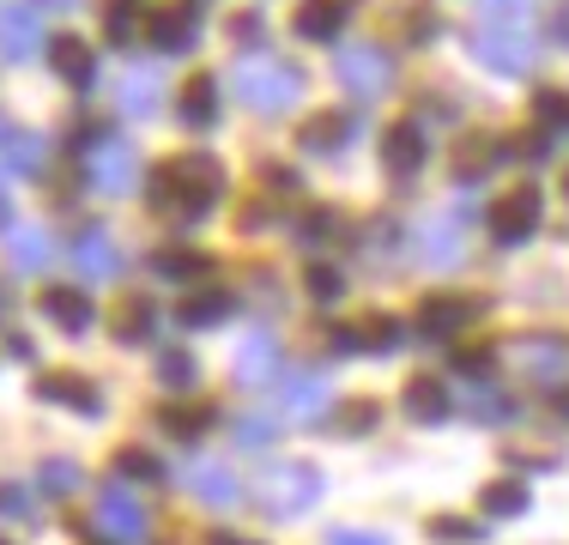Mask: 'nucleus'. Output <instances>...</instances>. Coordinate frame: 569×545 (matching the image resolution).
Returning a JSON list of instances; mask_svg holds the SVG:
<instances>
[{"mask_svg":"<svg viewBox=\"0 0 569 545\" xmlns=\"http://www.w3.org/2000/svg\"><path fill=\"white\" fill-rule=\"evenodd\" d=\"M224 195V164L212 152H188L152 170V212H164L170 225H200Z\"/></svg>","mask_w":569,"mask_h":545,"instance_id":"obj_1","label":"nucleus"},{"mask_svg":"<svg viewBox=\"0 0 569 545\" xmlns=\"http://www.w3.org/2000/svg\"><path fill=\"white\" fill-rule=\"evenodd\" d=\"M230 91H237L254 116H284V109H297V98L309 91V79H303V67L273 61V54H242V61L230 67Z\"/></svg>","mask_w":569,"mask_h":545,"instance_id":"obj_2","label":"nucleus"},{"mask_svg":"<svg viewBox=\"0 0 569 545\" xmlns=\"http://www.w3.org/2000/svg\"><path fill=\"white\" fill-rule=\"evenodd\" d=\"M249 503L261 515H273V522H297L303 509L321 503V467H309V460H279L273 473H261V479L249 485Z\"/></svg>","mask_w":569,"mask_h":545,"instance_id":"obj_3","label":"nucleus"},{"mask_svg":"<svg viewBox=\"0 0 569 545\" xmlns=\"http://www.w3.org/2000/svg\"><path fill=\"white\" fill-rule=\"evenodd\" d=\"M333 79H340L358 103H376L388 86H395V54H388L382 43H346L340 54H333Z\"/></svg>","mask_w":569,"mask_h":545,"instance_id":"obj_4","label":"nucleus"},{"mask_svg":"<svg viewBox=\"0 0 569 545\" xmlns=\"http://www.w3.org/2000/svg\"><path fill=\"white\" fill-rule=\"evenodd\" d=\"M472 54H479L491 73H503V79H521V73H533L539 67V49L527 31H497V24H485V31H472Z\"/></svg>","mask_w":569,"mask_h":545,"instance_id":"obj_5","label":"nucleus"},{"mask_svg":"<svg viewBox=\"0 0 569 545\" xmlns=\"http://www.w3.org/2000/svg\"><path fill=\"white\" fill-rule=\"evenodd\" d=\"M86 182L98 188V195H133V182H140V152H133L128 140L86 146Z\"/></svg>","mask_w":569,"mask_h":545,"instance_id":"obj_6","label":"nucleus"},{"mask_svg":"<svg viewBox=\"0 0 569 545\" xmlns=\"http://www.w3.org/2000/svg\"><path fill=\"white\" fill-rule=\"evenodd\" d=\"M539 218H546V195L539 188H509V195L491 200V237L515 249V242H527L539 230Z\"/></svg>","mask_w":569,"mask_h":545,"instance_id":"obj_7","label":"nucleus"},{"mask_svg":"<svg viewBox=\"0 0 569 545\" xmlns=\"http://www.w3.org/2000/svg\"><path fill=\"white\" fill-rule=\"evenodd\" d=\"M91 522H98V539L103 545H140L146 539V509H140V497H133V490H121V485H103Z\"/></svg>","mask_w":569,"mask_h":545,"instance_id":"obj_8","label":"nucleus"},{"mask_svg":"<svg viewBox=\"0 0 569 545\" xmlns=\"http://www.w3.org/2000/svg\"><path fill=\"white\" fill-rule=\"evenodd\" d=\"M515 370L539 388H569V339L563 334H533L515 346Z\"/></svg>","mask_w":569,"mask_h":545,"instance_id":"obj_9","label":"nucleus"},{"mask_svg":"<svg viewBox=\"0 0 569 545\" xmlns=\"http://www.w3.org/2000/svg\"><path fill=\"white\" fill-rule=\"evenodd\" d=\"M479 316H485L479 297H455V291H442V297H425V309H418V334H425V339H455L460 327H472Z\"/></svg>","mask_w":569,"mask_h":545,"instance_id":"obj_10","label":"nucleus"},{"mask_svg":"<svg viewBox=\"0 0 569 545\" xmlns=\"http://www.w3.org/2000/svg\"><path fill=\"white\" fill-rule=\"evenodd\" d=\"M37 49H43V19H37V7L12 0V7L0 12V54L19 67V61H37Z\"/></svg>","mask_w":569,"mask_h":545,"instance_id":"obj_11","label":"nucleus"},{"mask_svg":"<svg viewBox=\"0 0 569 545\" xmlns=\"http://www.w3.org/2000/svg\"><path fill=\"white\" fill-rule=\"evenodd\" d=\"M406 346V321L395 316H370L363 327H333V351H400Z\"/></svg>","mask_w":569,"mask_h":545,"instance_id":"obj_12","label":"nucleus"},{"mask_svg":"<svg viewBox=\"0 0 569 545\" xmlns=\"http://www.w3.org/2000/svg\"><path fill=\"white\" fill-rule=\"evenodd\" d=\"M351 133H358V116H346V109H321V116H309L303 128H297V146L333 158V152H346Z\"/></svg>","mask_w":569,"mask_h":545,"instance_id":"obj_13","label":"nucleus"},{"mask_svg":"<svg viewBox=\"0 0 569 545\" xmlns=\"http://www.w3.org/2000/svg\"><path fill=\"white\" fill-rule=\"evenodd\" d=\"M273 376H279V339L267 334V327H254V334L237 346V382L242 388H267Z\"/></svg>","mask_w":569,"mask_h":545,"instance_id":"obj_14","label":"nucleus"},{"mask_svg":"<svg viewBox=\"0 0 569 545\" xmlns=\"http://www.w3.org/2000/svg\"><path fill=\"white\" fill-rule=\"evenodd\" d=\"M425 158H430V146H425V128L418 121H400V128H388V140H382V164H388V176H418L425 170Z\"/></svg>","mask_w":569,"mask_h":545,"instance_id":"obj_15","label":"nucleus"},{"mask_svg":"<svg viewBox=\"0 0 569 545\" xmlns=\"http://www.w3.org/2000/svg\"><path fill=\"white\" fill-rule=\"evenodd\" d=\"M291 31L303 37V43H333V37L346 31V0H297Z\"/></svg>","mask_w":569,"mask_h":545,"instance_id":"obj_16","label":"nucleus"},{"mask_svg":"<svg viewBox=\"0 0 569 545\" xmlns=\"http://www.w3.org/2000/svg\"><path fill=\"white\" fill-rule=\"evenodd\" d=\"M449 406H455V394L442 388L437 376H412V382H406V394H400V413L412 418V425H442Z\"/></svg>","mask_w":569,"mask_h":545,"instance_id":"obj_17","label":"nucleus"},{"mask_svg":"<svg viewBox=\"0 0 569 545\" xmlns=\"http://www.w3.org/2000/svg\"><path fill=\"white\" fill-rule=\"evenodd\" d=\"M188 490H194L207 509H237L242 503V479L230 467H219V460H200V467H188Z\"/></svg>","mask_w":569,"mask_h":545,"instance_id":"obj_18","label":"nucleus"},{"mask_svg":"<svg viewBox=\"0 0 569 545\" xmlns=\"http://www.w3.org/2000/svg\"><path fill=\"white\" fill-rule=\"evenodd\" d=\"M503 158H515L509 140H485V133H479V140H460V146H455V182L472 188L479 176H491Z\"/></svg>","mask_w":569,"mask_h":545,"instance_id":"obj_19","label":"nucleus"},{"mask_svg":"<svg viewBox=\"0 0 569 545\" xmlns=\"http://www.w3.org/2000/svg\"><path fill=\"white\" fill-rule=\"evenodd\" d=\"M43 49H49L56 73H61L73 91H91V86H98V49H86L79 37H56V43H43Z\"/></svg>","mask_w":569,"mask_h":545,"instance_id":"obj_20","label":"nucleus"},{"mask_svg":"<svg viewBox=\"0 0 569 545\" xmlns=\"http://www.w3.org/2000/svg\"><path fill=\"white\" fill-rule=\"evenodd\" d=\"M110 327H116L121 346H152V339H158V304H152V297H121Z\"/></svg>","mask_w":569,"mask_h":545,"instance_id":"obj_21","label":"nucleus"},{"mask_svg":"<svg viewBox=\"0 0 569 545\" xmlns=\"http://www.w3.org/2000/svg\"><path fill=\"white\" fill-rule=\"evenodd\" d=\"M121 109H128L133 121L158 116V109H164V73H158V67H128V79H121Z\"/></svg>","mask_w":569,"mask_h":545,"instance_id":"obj_22","label":"nucleus"},{"mask_svg":"<svg viewBox=\"0 0 569 545\" xmlns=\"http://www.w3.org/2000/svg\"><path fill=\"white\" fill-rule=\"evenodd\" d=\"M73 261H79V272H86V279H116V272H121V249H116L110 230H79Z\"/></svg>","mask_w":569,"mask_h":545,"instance_id":"obj_23","label":"nucleus"},{"mask_svg":"<svg viewBox=\"0 0 569 545\" xmlns=\"http://www.w3.org/2000/svg\"><path fill=\"white\" fill-rule=\"evenodd\" d=\"M7 261L19 267V272H43L49 261H56V242H49V230L12 225V230H7Z\"/></svg>","mask_w":569,"mask_h":545,"instance_id":"obj_24","label":"nucleus"},{"mask_svg":"<svg viewBox=\"0 0 569 545\" xmlns=\"http://www.w3.org/2000/svg\"><path fill=\"white\" fill-rule=\"evenodd\" d=\"M0 164H7V170H19V176H37V170L49 164L43 133H31V128H0Z\"/></svg>","mask_w":569,"mask_h":545,"instance_id":"obj_25","label":"nucleus"},{"mask_svg":"<svg viewBox=\"0 0 569 545\" xmlns=\"http://www.w3.org/2000/svg\"><path fill=\"white\" fill-rule=\"evenodd\" d=\"M146 43L164 49V54H188V49H194V12H188V7L152 12V19H146Z\"/></svg>","mask_w":569,"mask_h":545,"instance_id":"obj_26","label":"nucleus"},{"mask_svg":"<svg viewBox=\"0 0 569 545\" xmlns=\"http://www.w3.org/2000/svg\"><path fill=\"white\" fill-rule=\"evenodd\" d=\"M279 400H284V413H291V418H321V413H328V376H321V370H297L291 382H284Z\"/></svg>","mask_w":569,"mask_h":545,"instance_id":"obj_27","label":"nucleus"},{"mask_svg":"<svg viewBox=\"0 0 569 545\" xmlns=\"http://www.w3.org/2000/svg\"><path fill=\"white\" fill-rule=\"evenodd\" d=\"M43 316L61 327V334H86L91 321H98V309H91L86 291H67V285H56V291H43Z\"/></svg>","mask_w":569,"mask_h":545,"instance_id":"obj_28","label":"nucleus"},{"mask_svg":"<svg viewBox=\"0 0 569 545\" xmlns=\"http://www.w3.org/2000/svg\"><path fill=\"white\" fill-rule=\"evenodd\" d=\"M37 400H49V406H73V413H86V418H98L103 413V394H91V382L86 376H43L37 382Z\"/></svg>","mask_w":569,"mask_h":545,"instance_id":"obj_29","label":"nucleus"},{"mask_svg":"<svg viewBox=\"0 0 569 545\" xmlns=\"http://www.w3.org/2000/svg\"><path fill=\"white\" fill-rule=\"evenodd\" d=\"M418 261H425L430 272L460 267V225L455 218H425V249H418Z\"/></svg>","mask_w":569,"mask_h":545,"instance_id":"obj_30","label":"nucleus"},{"mask_svg":"<svg viewBox=\"0 0 569 545\" xmlns=\"http://www.w3.org/2000/svg\"><path fill=\"white\" fill-rule=\"evenodd\" d=\"M479 509L491 515V522H515V515H527V485L521 479H491L479 490Z\"/></svg>","mask_w":569,"mask_h":545,"instance_id":"obj_31","label":"nucleus"},{"mask_svg":"<svg viewBox=\"0 0 569 545\" xmlns=\"http://www.w3.org/2000/svg\"><path fill=\"white\" fill-rule=\"evenodd\" d=\"M182 121L188 128H212V121H219V86H212V79H194V86L182 91Z\"/></svg>","mask_w":569,"mask_h":545,"instance_id":"obj_32","label":"nucleus"},{"mask_svg":"<svg viewBox=\"0 0 569 545\" xmlns=\"http://www.w3.org/2000/svg\"><path fill=\"white\" fill-rule=\"evenodd\" d=\"M158 382H164L170 394H188V388L200 382V364L188 358L182 346H164V351H158Z\"/></svg>","mask_w":569,"mask_h":545,"instance_id":"obj_33","label":"nucleus"},{"mask_svg":"<svg viewBox=\"0 0 569 545\" xmlns=\"http://www.w3.org/2000/svg\"><path fill=\"white\" fill-rule=\"evenodd\" d=\"M103 31H110V43H133V37L146 31L140 0H110V7H103Z\"/></svg>","mask_w":569,"mask_h":545,"instance_id":"obj_34","label":"nucleus"},{"mask_svg":"<svg viewBox=\"0 0 569 545\" xmlns=\"http://www.w3.org/2000/svg\"><path fill=\"white\" fill-rule=\"evenodd\" d=\"M207 406H164V413H158V430L164 436H176V443H194L200 430H207Z\"/></svg>","mask_w":569,"mask_h":545,"instance_id":"obj_35","label":"nucleus"},{"mask_svg":"<svg viewBox=\"0 0 569 545\" xmlns=\"http://www.w3.org/2000/svg\"><path fill=\"white\" fill-rule=\"evenodd\" d=\"M230 316V291H194L182 297V327H212Z\"/></svg>","mask_w":569,"mask_h":545,"instance_id":"obj_36","label":"nucleus"},{"mask_svg":"<svg viewBox=\"0 0 569 545\" xmlns=\"http://www.w3.org/2000/svg\"><path fill=\"white\" fill-rule=\"evenodd\" d=\"M467 413L479 418V425H503V418H509V400L491 388V382H472V388H467Z\"/></svg>","mask_w":569,"mask_h":545,"instance_id":"obj_37","label":"nucleus"},{"mask_svg":"<svg viewBox=\"0 0 569 545\" xmlns=\"http://www.w3.org/2000/svg\"><path fill=\"white\" fill-rule=\"evenodd\" d=\"M346 230V218L340 212H303V225H297V242H303V249H328V237H340Z\"/></svg>","mask_w":569,"mask_h":545,"instance_id":"obj_38","label":"nucleus"},{"mask_svg":"<svg viewBox=\"0 0 569 545\" xmlns=\"http://www.w3.org/2000/svg\"><path fill=\"white\" fill-rule=\"evenodd\" d=\"M116 473H121V479H140V485H158V479H164V467H158L152 448H121V455H116Z\"/></svg>","mask_w":569,"mask_h":545,"instance_id":"obj_39","label":"nucleus"},{"mask_svg":"<svg viewBox=\"0 0 569 545\" xmlns=\"http://www.w3.org/2000/svg\"><path fill=\"white\" fill-rule=\"evenodd\" d=\"M303 291L316 297V304H340V297H346V272L328 267V261H316V267H309V279H303Z\"/></svg>","mask_w":569,"mask_h":545,"instance_id":"obj_40","label":"nucleus"},{"mask_svg":"<svg viewBox=\"0 0 569 545\" xmlns=\"http://www.w3.org/2000/svg\"><path fill=\"white\" fill-rule=\"evenodd\" d=\"M37 485H43V497H73V490H79V467H73V460H43V467H37Z\"/></svg>","mask_w":569,"mask_h":545,"instance_id":"obj_41","label":"nucleus"},{"mask_svg":"<svg viewBox=\"0 0 569 545\" xmlns=\"http://www.w3.org/2000/svg\"><path fill=\"white\" fill-rule=\"evenodd\" d=\"M533 121H546L551 133H563L569 128V91H558V86L539 91V98H533Z\"/></svg>","mask_w":569,"mask_h":545,"instance_id":"obj_42","label":"nucleus"},{"mask_svg":"<svg viewBox=\"0 0 569 545\" xmlns=\"http://www.w3.org/2000/svg\"><path fill=\"white\" fill-rule=\"evenodd\" d=\"M152 272H164V279H194V272H207V255H194V249H170V255H158Z\"/></svg>","mask_w":569,"mask_h":545,"instance_id":"obj_43","label":"nucleus"},{"mask_svg":"<svg viewBox=\"0 0 569 545\" xmlns=\"http://www.w3.org/2000/svg\"><path fill=\"white\" fill-rule=\"evenodd\" d=\"M430 534H437L442 545H472V539H479V527L460 522V515H437V522H430Z\"/></svg>","mask_w":569,"mask_h":545,"instance_id":"obj_44","label":"nucleus"},{"mask_svg":"<svg viewBox=\"0 0 569 545\" xmlns=\"http://www.w3.org/2000/svg\"><path fill=\"white\" fill-rule=\"evenodd\" d=\"M31 509H37V497L24 485H0V515H7V522H24Z\"/></svg>","mask_w":569,"mask_h":545,"instance_id":"obj_45","label":"nucleus"},{"mask_svg":"<svg viewBox=\"0 0 569 545\" xmlns=\"http://www.w3.org/2000/svg\"><path fill=\"white\" fill-rule=\"evenodd\" d=\"M237 443L242 448H273V425H267V418H237Z\"/></svg>","mask_w":569,"mask_h":545,"instance_id":"obj_46","label":"nucleus"},{"mask_svg":"<svg viewBox=\"0 0 569 545\" xmlns=\"http://www.w3.org/2000/svg\"><path fill=\"white\" fill-rule=\"evenodd\" d=\"M328 545H395L388 534H370V527H333Z\"/></svg>","mask_w":569,"mask_h":545,"instance_id":"obj_47","label":"nucleus"},{"mask_svg":"<svg viewBox=\"0 0 569 545\" xmlns=\"http://www.w3.org/2000/svg\"><path fill=\"white\" fill-rule=\"evenodd\" d=\"M230 37H237V43H267V19L261 12H242V19L230 24Z\"/></svg>","mask_w":569,"mask_h":545,"instance_id":"obj_48","label":"nucleus"},{"mask_svg":"<svg viewBox=\"0 0 569 545\" xmlns=\"http://www.w3.org/2000/svg\"><path fill=\"white\" fill-rule=\"evenodd\" d=\"M472 7L485 12V19H497V24H509V19H521L527 12V0H472Z\"/></svg>","mask_w":569,"mask_h":545,"instance_id":"obj_49","label":"nucleus"},{"mask_svg":"<svg viewBox=\"0 0 569 545\" xmlns=\"http://www.w3.org/2000/svg\"><path fill=\"white\" fill-rule=\"evenodd\" d=\"M455 370H460V376H479V370H491V351H485V346L460 351V358H455Z\"/></svg>","mask_w":569,"mask_h":545,"instance_id":"obj_50","label":"nucleus"},{"mask_svg":"<svg viewBox=\"0 0 569 545\" xmlns=\"http://www.w3.org/2000/svg\"><path fill=\"white\" fill-rule=\"evenodd\" d=\"M376 425V406H351L346 413V430H370Z\"/></svg>","mask_w":569,"mask_h":545,"instance_id":"obj_51","label":"nucleus"},{"mask_svg":"<svg viewBox=\"0 0 569 545\" xmlns=\"http://www.w3.org/2000/svg\"><path fill=\"white\" fill-rule=\"evenodd\" d=\"M551 37H558V43L569 49V0H563V7H558V12H551Z\"/></svg>","mask_w":569,"mask_h":545,"instance_id":"obj_52","label":"nucleus"},{"mask_svg":"<svg viewBox=\"0 0 569 545\" xmlns=\"http://www.w3.org/2000/svg\"><path fill=\"white\" fill-rule=\"evenodd\" d=\"M7 212H12V195H7V176H0V225H7Z\"/></svg>","mask_w":569,"mask_h":545,"instance_id":"obj_53","label":"nucleus"},{"mask_svg":"<svg viewBox=\"0 0 569 545\" xmlns=\"http://www.w3.org/2000/svg\"><path fill=\"white\" fill-rule=\"evenodd\" d=\"M0 316H12V291H7V285H0Z\"/></svg>","mask_w":569,"mask_h":545,"instance_id":"obj_54","label":"nucleus"},{"mask_svg":"<svg viewBox=\"0 0 569 545\" xmlns=\"http://www.w3.org/2000/svg\"><path fill=\"white\" fill-rule=\"evenodd\" d=\"M49 7H79V0H49Z\"/></svg>","mask_w":569,"mask_h":545,"instance_id":"obj_55","label":"nucleus"},{"mask_svg":"<svg viewBox=\"0 0 569 545\" xmlns=\"http://www.w3.org/2000/svg\"><path fill=\"white\" fill-rule=\"evenodd\" d=\"M212 545H242V539H212Z\"/></svg>","mask_w":569,"mask_h":545,"instance_id":"obj_56","label":"nucleus"},{"mask_svg":"<svg viewBox=\"0 0 569 545\" xmlns=\"http://www.w3.org/2000/svg\"><path fill=\"white\" fill-rule=\"evenodd\" d=\"M563 418H569V394H563Z\"/></svg>","mask_w":569,"mask_h":545,"instance_id":"obj_57","label":"nucleus"},{"mask_svg":"<svg viewBox=\"0 0 569 545\" xmlns=\"http://www.w3.org/2000/svg\"><path fill=\"white\" fill-rule=\"evenodd\" d=\"M563 195H569V176H563Z\"/></svg>","mask_w":569,"mask_h":545,"instance_id":"obj_58","label":"nucleus"},{"mask_svg":"<svg viewBox=\"0 0 569 545\" xmlns=\"http://www.w3.org/2000/svg\"><path fill=\"white\" fill-rule=\"evenodd\" d=\"M0 545H7V539H0Z\"/></svg>","mask_w":569,"mask_h":545,"instance_id":"obj_59","label":"nucleus"}]
</instances>
